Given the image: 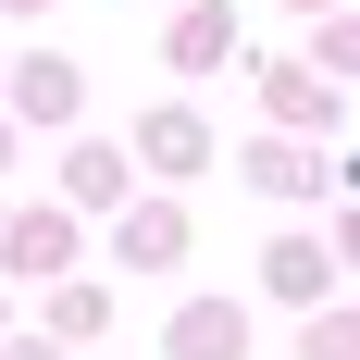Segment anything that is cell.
I'll list each match as a JSON object with an SVG mask.
<instances>
[{
    "label": "cell",
    "instance_id": "obj_1",
    "mask_svg": "<svg viewBox=\"0 0 360 360\" xmlns=\"http://www.w3.org/2000/svg\"><path fill=\"white\" fill-rule=\"evenodd\" d=\"M174 360H236V311H186V323H174Z\"/></svg>",
    "mask_w": 360,
    "mask_h": 360
},
{
    "label": "cell",
    "instance_id": "obj_2",
    "mask_svg": "<svg viewBox=\"0 0 360 360\" xmlns=\"http://www.w3.org/2000/svg\"><path fill=\"white\" fill-rule=\"evenodd\" d=\"M13 87H25V112H50V124H63V112H75V63H25V75H13Z\"/></svg>",
    "mask_w": 360,
    "mask_h": 360
},
{
    "label": "cell",
    "instance_id": "obj_3",
    "mask_svg": "<svg viewBox=\"0 0 360 360\" xmlns=\"http://www.w3.org/2000/svg\"><path fill=\"white\" fill-rule=\"evenodd\" d=\"M174 236H186L174 212H137V224H124V261H174Z\"/></svg>",
    "mask_w": 360,
    "mask_h": 360
},
{
    "label": "cell",
    "instance_id": "obj_4",
    "mask_svg": "<svg viewBox=\"0 0 360 360\" xmlns=\"http://www.w3.org/2000/svg\"><path fill=\"white\" fill-rule=\"evenodd\" d=\"M13 13H37V0H13Z\"/></svg>",
    "mask_w": 360,
    "mask_h": 360
}]
</instances>
